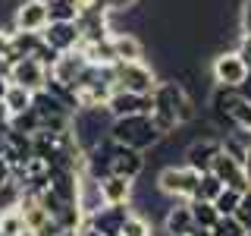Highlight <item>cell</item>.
I'll return each instance as SVG.
<instances>
[{
  "mask_svg": "<svg viewBox=\"0 0 251 236\" xmlns=\"http://www.w3.org/2000/svg\"><path fill=\"white\" fill-rule=\"evenodd\" d=\"M31 98H35V91H28L25 85H16V82H6V88H3V101H6V107H10V114H22V110H28L31 107Z\"/></svg>",
  "mask_w": 251,
  "mask_h": 236,
  "instance_id": "obj_19",
  "label": "cell"
},
{
  "mask_svg": "<svg viewBox=\"0 0 251 236\" xmlns=\"http://www.w3.org/2000/svg\"><path fill=\"white\" fill-rule=\"evenodd\" d=\"M104 3H107L110 13H126V10H132L138 0H104Z\"/></svg>",
  "mask_w": 251,
  "mask_h": 236,
  "instance_id": "obj_32",
  "label": "cell"
},
{
  "mask_svg": "<svg viewBox=\"0 0 251 236\" xmlns=\"http://www.w3.org/2000/svg\"><path fill=\"white\" fill-rule=\"evenodd\" d=\"M239 29L242 35H251V0L242 3V16H239Z\"/></svg>",
  "mask_w": 251,
  "mask_h": 236,
  "instance_id": "obj_31",
  "label": "cell"
},
{
  "mask_svg": "<svg viewBox=\"0 0 251 236\" xmlns=\"http://www.w3.org/2000/svg\"><path fill=\"white\" fill-rule=\"evenodd\" d=\"M10 107H6V101H3V94H0V123H10Z\"/></svg>",
  "mask_w": 251,
  "mask_h": 236,
  "instance_id": "obj_35",
  "label": "cell"
},
{
  "mask_svg": "<svg viewBox=\"0 0 251 236\" xmlns=\"http://www.w3.org/2000/svg\"><path fill=\"white\" fill-rule=\"evenodd\" d=\"M47 76H50V69H47L41 60H35V57H16V60H10L6 82L25 85L28 91H41V88H47Z\"/></svg>",
  "mask_w": 251,
  "mask_h": 236,
  "instance_id": "obj_6",
  "label": "cell"
},
{
  "mask_svg": "<svg viewBox=\"0 0 251 236\" xmlns=\"http://www.w3.org/2000/svg\"><path fill=\"white\" fill-rule=\"evenodd\" d=\"M50 16H47V0H22L16 6L13 16V29L19 31H44Z\"/></svg>",
  "mask_w": 251,
  "mask_h": 236,
  "instance_id": "obj_10",
  "label": "cell"
},
{
  "mask_svg": "<svg viewBox=\"0 0 251 236\" xmlns=\"http://www.w3.org/2000/svg\"><path fill=\"white\" fill-rule=\"evenodd\" d=\"M44 44L53 47L57 54L63 51H75L78 44H82V31H78L75 22H47V29L41 31Z\"/></svg>",
  "mask_w": 251,
  "mask_h": 236,
  "instance_id": "obj_12",
  "label": "cell"
},
{
  "mask_svg": "<svg viewBox=\"0 0 251 236\" xmlns=\"http://www.w3.org/2000/svg\"><path fill=\"white\" fill-rule=\"evenodd\" d=\"M22 195H25V179H22L19 173L13 170V177L0 183V211H6V208H19Z\"/></svg>",
  "mask_w": 251,
  "mask_h": 236,
  "instance_id": "obj_18",
  "label": "cell"
},
{
  "mask_svg": "<svg viewBox=\"0 0 251 236\" xmlns=\"http://www.w3.org/2000/svg\"><path fill=\"white\" fill-rule=\"evenodd\" d=\"M239 189H229V186H223V192L214 199V208L220 211V217H229V214H235V205H239Z\"/></svg>",
  "mask_w": 251,
  "mask_h": 236,
  "instance_id": "obj_25",
  "label": "cell"
},
{
  "mask_svg": "<svg viewBox=\"0 0 251 236\" xmlns=\"http://www.w3.org/2000/svg\"><path fill=\"white\" fill-rule=\"evenodd\" d=\"M210 173H214V177H217L223 186L239 189V192H245V189L251 186V183H248V173H245V164H242L239 157H232L229 151H223V148L217 151L214 164H210Z\"/></svg>",
  "mask_w": 251,
  "mask_h": 236,
  "instance_id": "obj_8",
  "label": "cell"
},
{
  "mask_svg": "<svg viewBox=\"0 0 251 236\" xmlns=\"http://www.w3.org/2000/svg\"><path fill=\"white\" fill-rule=\"evenodd\" d=\"M192 117H195V104L176 79H167V82L154 85V91H151V120H154L160 136L176 132L179 126L188 123Z\"/></svg>",
  "mask_w": 251,
  "mask_h": 236,
  "instance_id": "obj_1",
  "label": "cell"
},
{
  "mask_svg": "<svg viewBox=\"0 0 251 236\" xmlns=\"http://www.w3.org/2000/svg\"><path fill=\"white\" fill-rule=\"evenodd\" d=\"M113 85L126 91H138V94H151L157 85L154 69L145 60H116L113 63Z\"/></svg>",
  "mask_w": 251,
  "mask_h": 236,
  "instance_id": "obj_3",
  "label": "cell"
},
{
  "mask_svg": "<svg viewBox=\"0 0 251 236\" xmlns=\"http://www.w3.org/2000/svg\"><path fill=\"white\" fill-rule=\"evenodd\" d=\"M239 54H242V60H245V63H248V69H251V35H242Z\"/></svg>",
  "mask_w": 251,
  "mask_h": 236,
  "instance_id": "obj_33",
  "label": "cell"
},
{
  "mask_svg": "<svg viewBox=\"0 0 251 236\" xmlns=\"http://www.w3.org/2000/svg\"><path fill=\"white\" fill-rule=\"evenodd\" d=\"M129 205H100L94 214H88V224L104 236H120L126 217H129Z\"/></svg>",
  "mask_w": 251,
  "mask_h": 236,
  "instance_id": "obj_11",
  "label": "cell"
},
{
  "mask_svg": "<svg viewBox=\"0 0 251 236\" xmlns=\"http://www.w3.org/2000/svg\"><path fill=\"white\" fill-rule=\"evenodd\" d=\"M188 236H214V227H201V224H195V230L188 233Z\"/></svg>",
  "mask_w": 251,
  "mask_h": 236,
  "instance_id": "obj_36",
  "label": "cell"
},
{
  "mask_svg": "<svg viewBox=\"0 0 251 236\" xmlns=\"http://www.w3.org/2000/svg\"><path fill=\"white\" fill-rule=\"evenodd\" d=\"M223 148V139H201V142H192L185 151V164L195 170H210V164H214L217 151Z\"/></svg>",
  "mask_w": 251,
  "mask_h": 236,
  "instance_id": "obj_14",
  "label": "cell"
},
{
  "mask_svg": "<svg viewBox=\"0 0 251 236\" xmlns=\"http://www.w3.org/2000/svg\"><path fill=\"white\" fill-rule=\"evenodd\" d=\"M104 148H107L104 173H120V177L138 179V173L145 170V151L129 148V145H120V142H113L110 136L104 139Z\"/></svg>",
  "mask_w": 251,
  "mask_h": 236,
  "instance_id": "obj_4",
  "label": "cell"
},
{
  "mask_svg": "<svg viewBox=\"0 0 251 236\" xmlns=\"http://www.w3.org/2000/svg\"><path fill=\"white\" fill-rule=\"evenodd\" d=\"M10 51H13V31L0 29V60H10Z\"/></svg>",
  "mask_w": 251,
  "mask_h": 236,
  "instance_id": "obj_30",
  "label": "cell"
},
{
  "mask_svg": "<svg viewBox=\"0 0 251 236\" xmlns=\"http://www.w3.org/2000/svg\"><path fill=\"white\" fill-rule=\"evenodd\" d=\"M210 73H214V82L223 85V88H242V82L248 79V63L242 60L239 51H226L220 57H214Z\"/></svg>",
  "mask_w": 251,
  "mask_h": 236,
  "instance_id": "obj_7",
  "label": "cell"
},
{
  "mask_svg": "<svg viewBox=\"0 0 251 236\" xmlns=\"http://www.w3.org/2000/svg\"><path fill=\"white\" fill-rule=\"evenodd\" d=\"M98 183H100L104 205H129L132 202V183L135 179L120 177V173H104V177H98Z\"/></svg>",
  "mask_w": 251,
  "mask_h": 236,
  "instance_id": "obj_13",
  "label": "cell"
},
{
  "mask_svg": "<svg viewBox=\"0 0 251 236\" xmlns=\"http://www.w3.org/2000/svg\"><path fill=\"white\" fill-rule=\"evenodd\" d=\"M47 16H50V22H75L78 3L75 0H47Z\"/></svg>",
  "mask_w": 251,
  "mask_h": 236,
  "instance_id": "obj_20",
  "label": "cell"
},
{
  "mask_svg": "<svg viewBox=\"0 0 251 236\" xmlns=\"http://www.w3.org/2000/svg\"><path fill=\"white\" fill-rule=\"evenodd\" d=\"M198 179H201V170L195 167H167L160 170V177H157V186H160L163 195H173V199H195L198 195Z\"/></svg>",
  "mask_w": 251,
  "mask_h": 236,
  "instance_id": "obj_5",
  "label": "cell"
},
{
  "mask_svg": "<svg viewBox=\"0 0 251 236\" xmlns=\"http://www.w3.org/2000/svg\"><path fill=\"white\" fill-rule=\"evenodd\" d=\"M107 136L113 142H120V145H129V148L145 151V148L157 145L160 132H157L151 114H132V117H116V120H110Z\"/></svg>",
  "mask_w": 251,
  "mask_h": 236,
  "instance_id": "obj_2",
  "label": "cell"
},
{
  "mask_svg": "<svg viewBox=\"0 0 251 236\" xmlns=\"http://www.w3.org/2000/svg\"><path fill=\"white\" fill-rule=\"evenodd\" d=\"M214 236H248V230L229 214V217H220L214 224Z\"/></svg>",
  "mask_w": 251,
  "mask_h": 236,
  "instance_id": "obj_28",
  "label": "cell"
},
{
  "mask_svg": "<svg viewBox=\"0 0 251 236\" xmlns=\"http://www.w3.org/2000/svg\"><path fill=\"white\" fill-rule=\"evenodd\" d=\"M220 192H223V183H220V179H217L210 170H204V173H201V179H198V195H195V199H207V202H214Z\"/></svg>",
  "mask_w": 251,
  "mask_h": 236,
  "instance_id": "obj_24",
  "label": "cell"
},
{
  "mask_svg": "<svg viewBox=\"0 0 251 236\" xmlns=\"http://www.w3.org/2000/svg\"><path fill=\"white\" fill-rule=\"evenodd\" d=\"M63 233H66V230L60 227V220H57V217H47L44 224L35 230V236H63Z\"/></svg>",
  "mask_w": 251,
  "mask_h": 236,
  "instance_id": "obj_29",
  "label": "cell"
},
{
  "mask_svg": "<svg viewBox=\"0 0 251 236\" xmlns=\"http://www.w3.org/2000/svg\"><path fill=\"white\" fill-rule=\"evenodd\" d=\"M163 230L167 236H188L195 230V217H192V205L185 199H179V205H173L163 217Z\"/></svg>",
  "mask_w": 251,
  "mask_h": 236,
  "instance_id": "obj_15",
  "label": "cell"
},
{
  "mask_svg": "<svg viewBox=\"0 0 251 236\" xmlns=\"http://www.w3.org/2000/svg\"><path fill=\"white\" fill-rule=\"evenodd\" d=\"M10 177H13V164L0 154V183H3V179H10Z\"/></svg>",
  "mask_w": 251,
  "mask_h": 236,
  "instance_id": "obj_34",
  "label": "cell"
},
{
  "mask_svg": "<svg viewBox=\"0 0 251 236\" xmlns=\"http://www.w3.org/2000/svg\"><path fill=\"white\" fill-rule=\"evenodd\" d=\"M232 217H235V220H239V224L251 233V186L239 195V205H235V214H232Z\"/></svg>",
  "mask_w": 251,
  "mask_h": 236,
  "instance_id": "obj_27",
  "label": "cell"
},
{
  "mask_svg": "<svg viewBox=\"0 0 251 236\" xmlns=\"http://www.w3.org/2000/svg\"><path fill=\"white\" fill-rule=\"evenodd\" d=\"M229 123L235 126V129L251 132V98H245V94H242V98L235 101V107L229 110Z\"/></svg>",
  "mask_w": 251,
  "mask_h": 236,
  "instance_id": "obj_23",
  "label": "cell"
},
{
  "mask_svg": "<svg viewBox=\"0 0 251 236\" xmlns=\"http://www.w3.org/2000/svg\"><path fill=\"white\" fill-rule=\"evenodd\" d=\"M19 236H35V230H31V227H25V230H22Z\"/></svg>",
  "mask_w": 251,
  "mask_h": 236,
  "instance_id": "obj_38",
  "label": "cell"
},
{
  "mask_svg": "<svg viewBox=\"0 0 251 236\" xmlns=\"http://www.w3.org/2000/svg\"><path fill=\"white\" fill-rule=\"evenodd\" d=\"M120 236H151V224H148L145 217H138V214H129L126 224H123V230H120Z\"/></svg>",
  "mask_w": 251,
  "mask_h": 236,
  "instance_id": "obj_26",
  "label": "cell"
},
{
  "mask_svg": "<svg viewBox=\"0 0 251 236\" xmlns=\"http://www.w3.org/2000/svg\"><path fill=\"white\" fill-rule=\"evenodd\" d=\"M104 107H107V114L113 117V120H116V117H132V114H151V94L113 88Z\"/></svg>",
  "mask_w": 251,
  "mask_h": 236,
  "instance_id": "obj_9",
  "label": "cell"
},
{
  "mask_svg": "<svg viewBox=\"0 0 251 236\" xmlns=\"http://www.w3.org/2000/svg\"><path fill=\"white\" fill-rule=\"evenodd\" d=\"M78 51L85 54V60L91 66H113L116 63V54H113V44H110V35L100 38V41H85L78 44Z\"/></svg>",
  "mask_w": 251,
  "mask_h": 236,
  "instance_id": "obj_17",
  "label": "cell"
},
{
  "mask_svg": "<svg viewBox=\"0 0 251 236\" xmlns=\"http://www.w3.org/2000/svg\"><path fill=\"white\" fill-rule=\"evenodd\" d=\"M22 230H25V220H22L19 208L0 211V236H19Z\"/></svg>",
  "mask_w": 251,
  "mask_h": 236,
  "instance_id": "obj_22",
  "label": "cell"
},
{
  "mask_svg": "<svg viewBox=\"0 0 251 236\" xmlns=\"http://www.w3.org/2000/svg\"><path fill=\"white\" fill-rule=\"evenodd\" d=\"M245 173H248V183H251V148H248V154H245Z\"/></svg>",
  "mask_w": 251,
  "mask_h": 236,
  "instance_id": "obj_37",
  "label": "cell"
},
{
  "mask_svg": "<svg viewBox=\"0 0 251 236\" xmlns=\"http://www.w3.org/2000/svg\"><path fill=\"white\" fill-rule=\"evenodd\" d=\"M110 44L116 60H145V44L129 31H110Z\"/></svg>",
  "mask_w": 251,
  "mask_h": 236,
  "instance_id": "obj_16",
  "label": "cell"
},
{
  "mask_svg": "<svg viewBox=\"0 0 251 236\" xmlns=\"http://www.w3.org/2000/svg\"><path fill=\"white\" fill-rule=\"evenodd\" d=\"M188 205H192V217H195V224H201V227H214L217 220H220V211L214 208V202H207V199H188Z\"/></svg>",
  "mask_w": 251,
  "mask_h": 236,
  "instance_id": "obj_21",
  "label": "cell"
}]
</instances>
